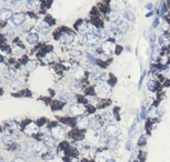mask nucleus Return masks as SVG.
Here are the masks:
<instances>
[{"label": "nucleus", "instance_id": "1", "mask_svg": "<svg viewBox=\"0 0 170 162\" xmlns=\"http://www.w3.org/2000/svg\"><path fill=\"white\" fill-rule=\"evenodd\" d=\"M85 138H86L88 143L97 144L101 140V134L99 133V130L94 129V128H89V129H87V132L85 134Z\"/></svg>", "mask_w": 170, "mask_h": 162}, {"label": "nucleus", "instance_id": "2", "mask_svg": "<svg viewBox=\"0 0 170 162\" xmlns=\"http://www.w3.org/2000/svg\"><path fill=\"white\" fill-rule=\"evenodd\" d=\"M116 48H117L116 44H115V41L111 40V39H107L106 41H104L101 44V47H100L101 52L105 56H107V57L113 55L115 51H116Z\"/></svg>", "mask_w": 170, "mask_h": 162}, {"label": "nucleus", "instance_id": "3", "mask_svg": "<svg viewBox=\"0 0 170 162\" xmlns=\"http://www.w3.org/2000/svg\"><path fill=\"white\" fill-rule=\"evenodd\" d=\"M82 42L88 48H96L98 44H99V42H100V39L98 37H96L92 32H89L83 34Z\"/></svg>", "mask_w": 170, "mask_h": 162}, {"label": "nucleus", "instance_id": "4", "mask_svg": "<svg viewBox=\"0 0 170 162\" xmlns=\"http://www.w3.org/2000/svg\"><path fill=\"white\" fill-rule=\"evenodd\" d=\"M120 134V128L115 123H109L104 128V136L108 138H118Z\"/></svg>", "mask_w": 170, "mask_h": 162}, {"label": "nucleus", "instance_id": "5", "mask_svg": "<svg viewBox=\"0 0 170 162\" xmlns=\"http://www.w3.org/2000/svg\"><path fill=\"white\" fill-rule=\"evenodd\" d=\"M50 136L54 138L56 141H62L65 139L66 132L61 125H54L50 128Z\"/></svg>", "mask_w": 170, "mask_h": 162}, {"label": "nucleus", "instance_id": "6", "mask_svg": "<svg viewBox=\"0 0 170 162\" xmlns=\"http://www.w3.org/2000/svg\"><path fill=\"white\" fill-rule=\"evenodd\" d=\"M69 114L73 116V117H81L86 113V108L83 107L82 104H79V103H73L70 107H69L68 110Z\"/></svg>", "mask_w": 170, "mask_h": 162}, {"label": "nucleus", "instance_id": "7", "mask_svg": "<svg viewBox=\"0 0 170 162\" xmlns=\"http://www.w3.org/2000/svg\"><path fill=\"white\" fill-rule=\"evenodd\" d=\"M32 151L33 153H36L38 155L47 154L48 151H49V148L41 141V142H36V143L32 144Z\"/></svg>", "mask_w": 170, "mask_h": 162}, {"label": "nucleus", "instance_id": "8", "mask_svg": "<svg viewBox=\"0 0 170 162\" xmlns=\"http://www.w3.org/2000/svg\"><path fill=\"white\" fill-rule=\"evenodd\" d=\"M90 119L86 117V116H81V117H78L77 119V127L78 129L80 130H85V129H89L90 128Z\"/></svg>", "mask_w": 170, "mask_h": 162}, {"label": "nucleus", "instance_id": "9", "mask_svg": "<svg viewBox=\"0 0 170 162\" xmlns=\"http://www.w3.org/2000/svg\"><path fill=\"white\" fill-rule=\"evenodd\" d=\"M75 40V34L73 32H65L62 33L60 38H59V41H60V44H65V46H69V44H71Z\"/></svg>", "mask_w": 170, "mask_h": 162}, {"label": "nucleus", "instance_id": "10", "mask_svg": "<svg viewBox=\"0 0 170 162\" xmlns=\"http://www.w3.org/2000/svg\"><path fill=\"white\" fill-rule=\"evenodd\" d=\"M23 132H25V134H27L28 136H35V134H37V133L39 132V127H38L36 123L30 122L29 124L25 127Z\"/></svg>", "mask_w": 170, "mask_h": 162}, {"label": "nucleus", "instance_id": "11", "mask_svg": "<svg viewBox=\"0 0 170 162\" xmlns=\"http://www.w3.org/2000/svg\"><path fill=\"white\" fill-rule=\"evenodd\" d=\"M100 118H101V120L105 123H107V124H109V123H113V121H115V114L112 113L110 110H104L101 112V114H100Z\"/></svg>", "mask_w": 170, "mask_h": 162}, {"label": "nucleus", "instance_id": "12", "mask_svg": "<svg viewBox=\"0 0 170 162\" xmlns=\"http://www.w3.org/2000/svg\"><path fill=\"white\" fill-rule=\"evenodd\" d=\"M158 44L161 48H168L170 46V36L167 32H163L158 37Z\"/></svg>", "mask_w": 170, "mask_h": 162}, {"label": "nucleus", "instance_id": "13", "mask_svg": "<svg viewBox=\"0 0 170 162\" xmlns=\"http://www.w3.org/2000/svg\"><path fill=\"white\" fill-rule=\"evenodd\" d=\"M111 9L117 11H125L126 10V2L125 0H111Z\"/></svg>", "mask_w": 170, "mask_h": 162}, {"label": "nucleus", "instance_id": "14", "mask_svg": "<svg viewBox=\"0 0 170 162\" xmlns=\"http://www.w3.org/2000/svg\"><path fill=\"white\" fill-rule=\"evenodd\" d=\"M11 20H12L15 26H21L26 21V15L23 12H16V14H14V17Z\"/></svg>", "mask_w": 170, "mask_h": 162}, {"label": "nucleus", "instance_id": "15", "mask_svg": "<svg viewBox=\"0 0 170 162\" xmlns=\"http://www.w3.org/2000/svg\"><path fill=\"white\" fill-rule=\"evenodd\" d=\"M91 32L94 33L96 37H98L99 39H102V38H106L107 37V32H106V30L101 27H98V26H92L91 27Z\"/></svg>", "mask_w": 170, "mask_h": 162}, {"label": "nucleus", "instance_id": "16", "mask_svg": "<svg viewBox=\"0 0 170 162\" xmlns=\"http://www.w3.org/2000/svg\"><path fill=\"white\" fill-rule=\"evenodd\" d=\"M77 30H78V32L81 33V34H86V33L91 32V27L88 25L87 22L82 21L77 26Z\"/></svg>", "mask_w": 170, "mask_h": 162}, {"label": "nucleus", "instance_id": "17", "mask_svg": "<svg viewBox=\"0 0 170 162\" xmlns=\"http://www.w3.org/2000/svg\"><path fill=\"white\" fill-rule=\"evenodd\" d=\"M71 74H73L76 80H81L85 76H86V72H85V69H82L81 67H77L75 68L73 71H71Z\"/></svg>", "mask_w": 170, "mask_h": 162}, {"label": "nucleus", "instance_id": "18", "mask_svg": "<svg viewBox=\"0 0 170 162\" xmlns=\"http://www.w3.org/2000/svg\"><path fill=\"white\" fill-rule=\"evenodd\" d=\"M121 17H122L123 20L127 21L128 23L134 22V20H136V16H134V14L131 10H125L122 12V15H121Z\"/></svg>", "mask_w": 170, "mask_h": 162}, {"label": "nucleus", "instance_id": "19", "mask_svg": "<svg viewBox=\"0 0 170 162\" xmlns=\"http://www.w3.org/2000/svg\"><path fill=\"white\" fill-rule=\"evenodd\" d=\"M42 142H44L46 146H47L49 149H51V148H54V146H56V142L57 141L54 140V138L50 136V134H45L44 136H42Z\"/></svg>", "mask_w": 170, "mask_h": 162}, {"label": "nucleus", "instance_id": "20", "mask_svg": "<svg viewBox=\"0 0 170 162\" xmlns=\"http://www.w3.org/2000/svg\"><path fill=\"white\" fill-rule=\"evenodd\" d=\"M26 40L27 42L30 44H36L38 41H39V34L37 32H30L27 34V37H26Z\"/></svg>", "mask_w": 170, "mask_h": 162}, {"label": "nucleus", "instance_id": "21", "mask_svg": "<svg viewBox=\"0 0 170 162\" xmlns=\"http://www.w3.org/2000/svg\"><path fill=\"white\" fill-rule=\"evenodd\" d=\"M14 17V12L10 9H1L0 10V19L1 20H9L12 19Z\"/></svg>", "mask_w": 170, "mask_h": 162}, {"label": "nucleus", "instance_id": "22", "mask_svg": "<svg viewBox=\"0 0 170 162\" xmlns=\"http://www.w3.org/2000/svg\"><path fill=\"white\" fill-rule=\"evenodd\" d=\"M50 26L48 25L46 21H41L39 22V25H38V30H39L40 33H42V34H47V33L50 32Z\"/></svg>", "mask_w": 170, "mask_h": 162}, {"label": "nucleus", "instance_id": "23", "mask_svg": "<svg viewBox=\"0 0 170 162\" xmlns=\"http://www.w3.org/2000/svg\"><path fill=\"white\" fill-rule=\"evenodd\" d=\"M16 76V71L12 69V68H6L4 70V77L5 79H7V80H11V79H14Z\"/></svg>", "mask_w": 170, "mask_h": 162}, {"label": "nucleus", "instance_id": "24", "mask_svg": "<svg viewBox=\"0 0 170 162\" xmlns=\"http://www.w3.org/2000/svg\"><path fill=\"white\" fill-rule=\"evenodd\" d=\"M37 66H38L37 61H35V60H30V61H28V62L26 63L25 70L27 71V72H32V71L37 68Z\"/></svg>", "mask_w": 170, "mask_h": 162}, {"label": "nucleus", "instance_id": "25", "mask_svg": "<svg viewBox=\"0 0 170 162\" xmlns=\"http://www.w3.org/2000/svg\"><path fill=\"white\" fill-rule=\"evenodd\" d=\"M160 56H161V51H160V49L158 47H155L153 46V48H152V52H151V59L153 61H159V58Z\"/></svg>", "mask_w": 170, "mask_h": 162}, {"label": "nucleus", "instance_id": "26", "mask_svg": "<svg viewBox=\"0 0 170 162\" xmlns=\"http://www.w3.org/2000/svg\"><path fill=\"white\" fill-rule=\"evenodd\" d=\"M59 99L60 100H63V101H66V102H73V101H75V96H73V93L70 92H66V93H63V94H61V96L59 97Z\"/></svg>", "mask_w": 170, "mask_h": 162}, {"label": "nucleus", "instance_id": "27", "mask_svg": "<svg viewBox=\"0 0 170 162\" xmlns=\"http://www.w3.org/2000/svg\"><path fill=\"white\" fill-rule=\"evenodd\" d=\"M147 88H148L149 91H156L157 89H158V81L153 80V79H151V80H149L148 82H147Z\"/></svg>", "mask_w": 170, "mask_h": 162}, {"label": "nucleus", "instance_id": "28", "mask_svg": "<svg viewBox=\"0 0 170 162\" xmlns=\"http://www.w3.org/2000/svg\"><path fill=\"white\" fill-rule=\"evenodd\" d=\"M27 7L29 8L30 10H36L37 8L39 7V1L38 0H28L27 1Z\"/></svg>", "mask_w": 170, "mask_h": 162}, {"label": "nucleus", "instance_id": "29", "mask_svg": "<svg viewBox=\"0 0 170 162\" xmlns=\"http://www.w3.org/2000/svg\"><path fill=\"white\" fill-rule=\"evenodd\" d=\"M22 88V82L20 80H15L12 83H11V89L14 91H18Z\"/></svg>", "mask_w": 170, "mask_h": 162}, {"label": "nucleus", "instance_id": "30", "mask_svg": "<svg viewBox=\"0 0 170 162\" xmlns=\"http://www.w3.org/2000/svg\"><path fill=\"white\" fill-rule=\"evenodd\" d=\"M1 140H2V142L5 144H11L14 142V136H11V134H5Z\"/></svg>", "mask_w": 170, "mask_h": 162}, {"label": "nucleus", "instance_id": "31", "mask_svg": "<svg viewBox=\"0 0 170 162\" xmlns=\"http://www.w3.org/2000/svg\"><path fill=\"white\" fill-rule=\"evenodd\" d=\"M81 85H80L79 81H75V82H73L71 83V90L75 92H80L81 91Z\"/></svg>", "mask_w": 170, "mask_h": 162}, {"label": "nucleus", "instance_id": "32", "mask_svg": "<svg viewBox=\"0 0 170 162\" xmlns=\"http://www.w3.org/2000/svg\"><path fill=\"white\" fill-rule=\"evenodd\" d=\"M46 162H63V161H62V159H60L59 157L54 155V157H50L49 159H47Z\"/></svg>", "mask_w": 170, "mask_h": 162}, {"label": "nucleus", "instance_id": "33", "mask_svg": "<svg viewBox=\"0 0 170 162\" xmlns=\"http://www.w3.org/2000/svg\"><path fill=\"white\" fill-rule=\"evenodd\" d=\"M7 128L10 130V131H16L18 127H17V124H16L15 122H8V123H7Z\"/></svg>", "mask_w": 170, "mask_h": 162}, {"label": "nucleus", "instance_id": "34", "mask_svg": "<svg viewBox=\"0 0 170 162\" xmlns=\"http://www.w3.org/2000/svg\"><path fill=\"white\" fill-rule=\"evenodd\" d=\"M69 53L73 57H82V52L80 51V50H70Z\"/></svg>", "mask_w": 170, "mask_h": 162}, {"label": "nucleus", "instance_id": "35", "mask_svg": "<svg viewBox=\"0 0 170 162\" xmlns=\"http://www.w3.org/2000/svg\"><path fill=\"white\" fill-rule=\"evenodd\" d=\"M146 143H147L146 136H141V138H139V140H138V144H139V147H144Z\"/></svg>", "mask_w": 170, "mask_h": 162}, {"label": "nucleus", "instance_id": "36", "mask_svg": "<svg viewBox=\"0 0 170 162\" xmlns=\"http://www.w3.org/2000/svg\"><path fill=\"white\" fill-rule=\"evenodd\" d=\"M153 7H155V6H153L152 2H147L145 6V9L147 11H153Z\"/></svg>", "mask_w": 170, "mask_h": 162}, {"label": "nucleus", "instance_id": "37", "mask_svg": "<svg viewBox=\"0 0 170 162\" xmlns=\"http://www.w3.org/2000/svg\"><path fill=\"white\" fill-rule=\"evenodd\" d=\"M156 39H157V38H156V33L155 32H151L150 34H149V40H150V44H151V46L155 44Z\"/></svg>", "mask_w": 170, "mask_h": 162}, {"label": "nucleus", "instance_id": "38", "mask_svg": "<svg viewBox=\"0 0 170 162\" xmlns=\"http://www.w3.org/2000/svg\"><path fill=\"white\" fill-rule=\"evenodd\" d=\"M161 28H162V30L166 32V31H168L169 30V23L167 21H163L162 23H161Z\"/></svg>", "mask_w": 170, "mask_h": 162}, {"label": "nucleus", "instance_id": "39", "mask_svg": "<svg viewBox=\"0 0 170 162\" xmlns=\"http://www.w3.org/2000/svg\"><path fill=\"white\" fill-rule=\"evenodd\" d=\"M160 25V18L159 17H157V18H155V20H153V23H152V28H157V27Z\"/></svg>", "mask_w": 170, "mask_h": 162}, {"label": "nucleus", "instance_id": "40", "mask_svg": "<svg viewBox=\"0 0 170 162\" xmlns=\"http://www.w3.org/2000/svg\"><path fill=\"white\" fill-rule=\"evenodd\" d=\"M162 74L165 76V78H166V79H170V68H167L166 70H163Z\"/></svg>", "mask_w": 170, "mask_h": 162}, {"label": "nucleus", "instance_id": "41", "mask_svg": "<svg viewBox=\"0 0 170 162\" xmlns=\"http://www.w3.org/2000/svg\"><path fill=\"white\" fill-rule=\"evenodd\" d=\"M11 162H26V160L21 157H16V158L12 159V161Z\"/></svg>", "mask_w": 170, "mask_h": 162}, {"label": "nucleus", "instance_id": "42", "mask_svg": "<svg viewBox=\"0 0 170 162\" xmlns=\"http://www.w3.org/2000/svg\"><path fill=\"white\" fill-rule=\"evenodd\" d=\"M107 162H117V161H116V159L110 158V159H108V160H107Z\"/></svg>", "mask_w": 170, "mask_h": 162}, {"label": "nucleus", "instance_id": "43", "mask_svg": "<svg viewBox=\"0 0 170 162\" xmlns=\"http://www.w3.org/2000/svg\"><path fill=\"white\" fill-rule=\"evenodd\" d=\"M2 61H4V57H2V56L0 55V63L2 62Z\"/></svg>", "mask_w": 170, "mask_h": 162}, {"label": "nucleus", "instance_id": "44", "mask_svg": "<svg viewBox=\"0 0 170 162\" xmlns=\"http://www.w3.org/2000/svg\"><path fill=\"white\" fill-rule=\"evenodd\" d=\"M71 162H79V161H78L77 159H73V161H71Z\"/></svg>", "mask_w": 170, "mask_h": 162}, {"label": "nucleus", "instance_id": "45", "mask_svg": "<svg viewBox=\"0 0 170 162\" xmlns=\"http://www.w3.org/2000/svg\"><path fill=\"white\" fill-rule=\"evenodd\" d=\"M160 1H161V2H166L167 0H160Z\"/></svg>", "mask_w": 170, "mask_h": 162}, {"label": "nucleus", "instance_id": "46", "mask_svg": "<svg viewBox=\"0 0 170 162\" xmlns=\"http://www.w3.org/2000/svg\"><path fill=\"white\" fill-rule=\"evenodd\" d=\"M16 1H21V0H16Z\"/></svg>", "mask_w": 170, "mask_h": 162}]
</instances>
